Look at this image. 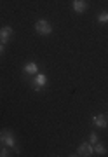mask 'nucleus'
<instances>
[{"mask_svg": "<svg viewBox=\"0 0 108 157\" xmlns=\"http://www.w3.org/2000/svg\"><path fill=\"white\" fill-rule=\"evenodd\" d=\"M35 32L39 35H51L52 33V25L47 19H39L35 23Z\"/></svg>", "mask_w": 108, "mask_h": 157, "instance_id": "obj_1", "label": "nucleus"}, {"mask_svg": "<svg viewBox=\"0 0 108 157\" xmlns=\"http://www.w3.org/2000/svg\"><path fill=\"white\" fill-rule=\"evenodd\" d=\"M0 141L6 147H9V148L16 145V138L12 135V131H9V129H2V131H0Z\"/></svg>", "mask_w": 108, "mask_h": 157, "instance_id": "obj_2", "label": "nucleus"}, {"mask_svg": "<svg viewBox=\"0 0 108 157\" xmlns=\"http://www.w3.org/2000/svg\"><path fill=\"white\" fill-rule=\"evenodd\" d=\"M94 154V147L91 145V143H82V145H79V148H77V155L80 157H89Z\"/></svg>", "mask_w": 108, "mask_h": 157, "instance_id": "obj_3", "label": "nucleus"}, {"mask_svg": "<svg viewBox=\"0 0 108 157\" xmlns=\"http://www.w3.org/2000/svg\"><path fill=\"white\" fill-rule=\"evenodd\" d=\"M12 35H14V30H12L11 26H4V28L0 30V44L6 45L7 42L12 39Z\"/></svg>", "mask_w": 108, "mask_h": 157, "instance_id": "obj_4", "label": "nucleus"}, {"mask_svg": "<svg viewBox=\"0 0 108 157\" xmlns=\"http://www.w3.org/2000/svg\"><path fill=\"white\" fill-rule=\"evenodd\" d=\"M46 82H47V77L44 75V73H37V77L33 78V89L35 91H42L44 89V86H46Z\"/></svg>", "mask_w": 108, "mask_h": 157, "instance_id": "obj_5", "label": "nucleus"}, {"mask_svg": "<svg viewBox=\"0 0 108 157\" xmlns=\"http://www.w3.org/2000/svg\"><path fill=\"white\" fill-rule=\"evenodd\" d=\"M72 7H73V11L77 12V14H82V12H85V9H87V2H85V0H73V2H72Z\"/></svg>", "mask_w": 108, "mask_h": 157, "instance_id": "obj_6", "label": "nucleus"}, {"mask_svg": "<svg viewBox=\"0 0 108 157\" xmlns=\"http://www.w3.org/2000/svg\"><path fill=\"white\" fill-rule=\"evenodd\" d=\"M24 73H26V75H37V73H39L37 63H33V61L26 63V65H24Z\"/></svg>", "mask_w": 108, "mask_h": 157, "instance_id": "obj_7", "label": "nucleus"}, {"mask_svg": "<svg viewBox=\"0 0 108 157\" xmlns=\"http://www.w3.org/2000/svg\"><path fill=\"white\" fill-rule=\"evenodd\" d=\"M92 124L96 126V128H106V117L105 115H94L92 117Z\"/></svg>", "mask_w": 108, "mask_h": 157, "instance_id": "obj_8", "label": "nucleus"}, {"mask_svg": "<svg viewBox=\"0 0 108 157\" xmlns=\"http://www.w3.org/2000/svg\"><path fill=\"white\" fill-rule=\"evenodd\" d=\"M94 152H96V155H105V154H106V148H105V145H101V143H99V141H98V143H94Z\"/></svg>", "mask_w": 108, "mask_h": 157, "instance_id": "obj_9", "label": "nucleus"}, {"mask_svg": "<svg viewBox=\"0 0 108 157\" xmlns=\"http://www.w3.org/2000/svg\"><path fill=\"white\" fill-rule=\"evenodd\" d=\"M98 21L99 23H108V11H101L98 14Z\"/></svg>", "mask_w": 108, "mask_h": 157, "instance_id": "obj_10", "label": "nucleus"}, {"mask_svg": "<svg viewBox=\"0 0 108 157\" xmlns=\"http://www.w3.org/2000/svg\"><path fill=\"white\" fill-rule=\"evenodd\" d=\"M98 141H99L98 135H96V133H91V135H89V143H91V145H94V143H98Z\"/></svg>", "mask_w": 108, "mask_h": 157, "instance_id": "obj_11", "label": "nucleus"}, {"mask_svg": "<svg viewBox=\"0 0 108 157\" xmlns=\"http://www.w3.org/2000/svg\"><path fill=\"white\" fill-rule=\"evenodd\" d=\"M9 155V147H7V148H2V150H0V157H7Z\"/></svg>", "mask_w": 108, "mask_h": 157, "instance_id": "obj_12", "label": "nucleus"}, {"mask_svg": "<svg viewBox=\"0 0 108 157\" xmlns=\"http://www.w3.org/2000/svg\"><path fill=\"white\" fill-rule=\"evenodd\" d=\"M4 51H6V45H4V44H0V56L4 54Z\"/></svg>", "mask_w": 108, "mask_h": 157, "instance_id": "obj_13", "label": "nucleus"}]
</instances>
